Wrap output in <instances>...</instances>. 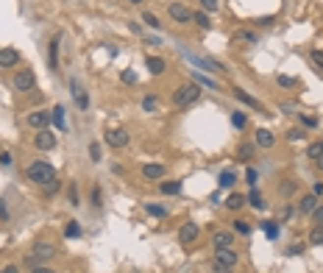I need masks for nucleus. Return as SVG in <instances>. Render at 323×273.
I'll return each instance as SVG.
<instances>
[{"mask_svg":"<svg viewBox=\"0 0 323 273\" xmlns=\"http://www.w3.org/2000/svg\"><path fill=\"white\" fill-rule=\"evenodd\" d=\"M306 156H309L312 162H315V159H321V156H323V142H312V145L306 148Z\"/></svg>","mask_w":323,"mask_h":273,"instance_id":"nucleus-29","label":"nucleus"},{"mask_svg":"<svg viewBox=\"0 0 323 273\" xmlns=\"http://www.w3.org/2000/svg\"><path fill=\"white\" fill-rule=\"evenodd\" d=\"M254 142H256L259 148H273L276 136H273L270 131H268V128H259V131H256V136H254Z\"/></svg>","mask_w":323,"mask_h":273,"instance_id":"nucleus-17","label":"nucleus"},{"mask_svg":"<svg viewBox=\"0 0 323 273\" xmlns=\"http://www.w3.org/2000/svg\"><path fill=\"white\" fill-rule=\"evenodd\" d=\"M89 159H92V162H101V145H98V142H89Z\"/></svg>","mask_w":323,"mask_h":273,"instance_id":"nucleus-38","label":"nucleus"},{"mask_svg":"<svg viewBox=\"0 0 323 273\" xmlns=\"http://www.w3.org/2000/svg\"><path fill=\"white\" fill-rule=\"evenodd\" d=\"M287 139H290V142H298V139H304V128H290V131H287Z\"/></svg>","mask_w":323,"mask_h":273,"instance_id":"nucleus-37","label":"nucleus"},{"mask_svg":"<svg viewBox=\"0 0 323 273\" xmlns=\"http://www.w3.org/2000/svg\"><path fill=\"white\" fill-rule=\"evenodd\" d=\"M128 28H131V34H142V28H139V23H128Z\"/></svg>","mask_w":323,"mask_h":273,"instance_id":"nucleus-57","label":"nucleus"},{"mask_svg":"<svg viewBox=\"0 0 323 273\" xmlns=\"http://www.w3.org/2000/svg\"><path fill=\"white\" fill-rule=\"evenodd\" d=\"M248 204L254 206V209H265V201L259 195V190H251V195H248Z\"/></svg>","mask_w":323,"mask_h":273,"instance_id":"nucleus-30","label":"nucleus"},{"mask_svg":"<svg viewBox=\"0 0 323 273\" xmlns=\"http://www.w3.org/2000/svg\"><path fill=\"white\" fill-rule=\"evenodd\" d=\"M212 246L215 248H231L234 246V234H231V231H215L212 234Z\"/></svg>","mask_w":323,"mask_h":273,"instance_id":"nucleus-12","label":"nucleus"},{"mask_svg":"<svg viewBox=\"0 0 323 273\" xmlns=\"http://www.w3.org/2000/svg\"><path fill=\"white\" fill-rule=\"evenodd\" d=\"M192 23H198L201 28H212V23H209V17H206L204 11H198V14H192Z\"/></svg>","mask_w":323,"mask_h":273,"instance_id":"nucleus-34","label":"nucleus"},{"mask_svg":"<svg viewBox=\"0 0 323 273\" xmlns=\"http://www.w3.org/2000/svg\"><path fill=\"white\" fill-rule=\"evenodd\" d=\"M192 64H198V67H206L209 73H223V64L215 59H206V56H187Z\"/></svg>","mask_w":323,"mask_h":273,"instance_id":"nucleus-10","label":"nucleus"},{"mask_svg":"<svg viewBox=\"0 0 323 273\" xmlns=\"http://www.w3.org/2000/svg\"><path fill=\"white\" fill-rule=\"evenodd\" d=\"M217 184H220L223 190L234 187V184H237V176H234V170H223V173H220V179H217Z\"/></svg>","mask_w":323,"mask_h":273,"instance_id":"nucleus-24","label":"nucleus"},{"mask_svg":"<svg viewBox=\"0 0 323 273\" xmlns=\"http://www.w3.org/2000/svg\"><path fill=\"white\" fill-rule=\"evenodd\" d=\"M92 204H95V206H101V190H98V187L92 190Z\"/></svg>","mask_w":323,"mask_h":273,"instance_id":"nucleus-55","label":"nucleus"},{"mask_svg":"<svg viewBox=\"0 0 323 273\" xmlns=\"http://www.w3.org/2000/svg\"><path fill=\"white\" fill-rule=\"evenodd\" d=\"M70 204H73V206L78 204V190H76V184H73V187H70Z\"/></svg>","mask_w":323,"mask_h":273,"instance_id":"nucleus-52","label":"nucleus"},{"mask_svg":"<svg viewBox=\"0 0 323 273\" xmlns=\"http://www.w3.org/2000/svg\"><path fill=\"white\" fill-rule=\"evenodd\" d=\"M120 78H123V84H136V73L134 70H123V76Z\"/></svg>","mask_w":323,"mask_h":273,"instance_id":"nucleus-42","label":"nucleus"},{"mask_svg":"<svg viewBox=\"0 0 323 273\" xmlns=\"http://www.w3.org/2000/svg\"><path fill=\"white\" fill-rule=\"evenodd\" d=\"M142 176H145V179H151V181L162 179V176H164V164H156V162L142 164Z\"/></svg>","mask_w":323,"mask_h":273,"instance_id":"nucleus-15","label":"nucleus"},{"mask_svg":"<svg viewBox=\"0 0 323 273\" xmlns=\"http://www.w3.org/2000/svg\"><path fill=\"white\" fill-rule=\"evenodd\" d=\"M11 162H14L11 154H9V151H3V154H0V164H11Z\"/></svg>","mask_w":323,"mask_h":273,"instance_id":"nucleus-53","label":"nucleus"},{"mask_svg":"<svg viewBox=\"0 0 323 273\" xmlns=\"http://www.w3.org/2000/svg\"><path fill=\"white\" fill-rule=\"evenodd\" d=\"M234 98H237L240 103H245V106H251L254 111H265V109H262V103L256 101V98H251L248 92H242V89H234Z\"/></svg>","mask_w":323,"mask_h":273,"instance_id":"nucleus-16","label":"nucleus"},{"mask_svg":"<svg viewBox=\"0 0 323 273\" xmlns=\"http://www.w3.org/2000/svg\"><path fill=\"white\" fill-rule=\"evenodd\" d=\"M312 220H315V226H323V206H315Z\"/></svg>","mask_w":323,"mask_h":273,"instance_id":"nucleus-44","label":"nucleus"},{"mask_svg":"<svg viewBox=\"0 0 323 273\" xmlns=\"http://www.w3.org/2000/svg\"><path fill=\"white\" fill-rule=\"evenodd\" d=\"M298 117H301V123L306 128H318V117H312V114H298Z\"/></svg>","mask_w":323,"mask_h":273,"instance_id":"nucleus-39","label":"nucleus"},{"mask_svg":"<svg viewBox=\"0 0 323 273\" xmlns=\"http://www.w3.org/2000/svg\"><path fill=\"white\" fill-rule=\"evenodd\" d=\"M201 98V86L192 81V84H181L176 92H173V103L179 106V109H184V106H192V103Z\"/></svg>","mask_w":323,"mask_h":273,"instance_id":"nucleus-1","label":"nucleus"},{"mask_svg":"<svg viewBox=\"0 0 323 273\" xmlns=\"http://www.w3.org/2000/svg\"><path fill=\"white\" fill-rule=\"evenodd\" d=\"M298 254H304V246H301V243H296V246L287 248V256H298Z\"/></svg>","mask_w":323,"mask_h":273,"instance_id":"nucleus-45","label":"nucleus"},{"mask_svg":"<svg viewBox=\"0 0 323 273\" xmlns=\"http://www.w3.org/2000/svg\"><path fill=\"white\" fill-rule=\"evenodd\" d=\"M212 273H231V268H226V265H220V262H215V265H212Z\"/></svg>","mask_w":323,"mask_h":273,"instance_id":"nucleus-51","label":"nucleus"},{"mask_svg":"<svg viewBox=\"0 0 323 273\" xmlns=\"http://www.w3.org/2000/svg\"><path fill=\"white\" fill-rule=\"evenodd\" d=\"M167 14H170L179 26H187L189 20H192V11H189L184 3H167Z\"/></svg>","mask_w":323,"mask_h":273,"instance_id":"nucleus-3","label":"nucleus"},{"mask_svg":"<svg viewBox=\"0 0 323 273\" xmlns=\"http://www.w3.org/2000/svg\"><path fill=\"white\" fill-rule=\"evenodd\" d=\"M321 142H323V139H321Z\"/></svg>","mask_w":323,"mask_h":273,"instance_id":"nucleus-61","label":"nucleus"},{"mask_svg":"<svg viewBox=\"0 0 323 273\" xmlns=\"http://www.w3.org/2000/svg\"><path fill=\"white\" fill-rule=\"evenodd\" d=\"M315 164H318V170H323V156L321 159H315Z\"/></svg>","mask_w":323,"mask_h":273,"instance_id":"nucleus-59","label":"nucleus"},{"mask_svg":"<svg viewBox=\"0 0 323 273\" xmlns=\"http://www.w3.org/2000/svg\"><path fill=\"white\" fill-rule=\"evenodd\" d=\"M234 39H248V42H256V36L248 34V31H240V34H234Z\"/></svg>","mask_w":323,"mask_h":273,"instance_id":"nucleus-47","label":"nucleus"},{"mask_svg":"<svg viewBox=\"0 0 323 273\" xmlns=\"http://www.w3.org/2000/svg\"><path fill=\"white\" fill-rule=\"evenodd\" d=\"M26 173H28V179L34 181V184H39V187H42V184H48L51 179H56V170H53L48 162H31Z\"/></svg>","mask_w":323,"mask_h":273,"instance_id":"nucleus-2","label":"nucleus"},{"mask_svg":"<svg viewBox=\"0 0 323 273\" xmlns=\"http://www.w3.org/2000/svg\"><path fill=\"white\" fill-rule=\"evenodd\" d=\"M145 67L151 70L153 76H162V73L167 70V64H164V59H159V56H148V59H145Z\"/></svg>","mask_w":323,"mask_h":273,"instance_id":"nucleus-18","label":"nucleus"},{"mask_svg":"<svg viewBox=\"0 0 323 273\" xmlns=\"http://www.w3.org/2000/svg\"><path fill=\"white\" fill-rule=\"evenodd\" d=\"M31 273H56V271H53V268H48V265H39V268H34Z\"/></svg>","mask_w":323,"mask_h":273,"instance_id":"nucleus-54","label":"nucleus"},{"mask_svg":"<svg viewBox=\"0 0 323 273\" xmlns=\"http://www.w3.org/2000/svg\"><path fill=\"white\" fill-rule=\"evenodd\" d=\"M262 229H265V237H268V240H276V237H279V223H276V220H265Z\"/></svg>","mask_w":323,"mask_h":273,"instance_id":"nucleus-26","label":"nucleus"},{"mask_svg":"<svg viewBox=\"0 0 323 273\" xmlns=\"http://www.w3.org/2000/svg\"><path fill=\"white\" fill-rule=\"evenodd\" d=\"M237 159L240 162H251V159H254V145H251V142H242V145L237 148Z\"/></svg>","mask_w":323,"mask_h":273,"instance_id":"nucleus-22","label":"nucleus"},{"mask_svg":"<svg viewBox=\"0 0 323 273\" xmlns=\"http://www.w3.org/2000/svg\"><path fill=\"white\" fill-rule=\"evenodd\" d=\"M64 237H67V240H78V237H81V226H78L76 220H70L67 226H64Z\"/></svg>","mask_w":323,"mask_h":273,"instance_id":"nucleus-27","label":"nucleus"},{"mask_svg":"<svg viewBox=\"0 0 323 273\" xmlns=\"http://www.w3.org/2000/svg\"><path fill=\"white\" fill-rule=\"evenodd\" d=\"M34 84H36L34 70H20L17 76H14V86H17L20 92H28V89H34Z\"/></svg>","mask_w":323,"mask_h":273,"instance_id":"nucleus-5","label":"nucleus"},{"mask_svg":"<svg viewBox=\"0 0 323 273\" xmlns=\"http://www.w3.org/2000/svg\"><path fill=\"white\" fill-rule=\"evenodd\" d=\"M34 148H39V151H53V148H56V134L48 131V128H42V131L34 136Z\"/></svg>","mask_w":323,"mask_h":273,"instance_id":"nucleus-6","label":"nucleus"},{"mask_svg":"<svg viewBox=\"0 0 323 273\" xmlns=\"http://www.w3.org/2000/svg\"><path fill=\"white\" fill-rule=\"evenodd\" d=\"M309 243H312V246H323V226H315V229L309 231Z\"/></svg>","mask_w":323,"mask_h":273,"instance_id":"nucleus-32","label":"nucleus"},{"mask_svg":"<svg viewBox=\"0 0 323 273\" xmlns=\"http://www.w3.org/2000/svg\"><path fill=\"white\" fill-rule=\"evenodd\" d=\"M198 234H201V226H198V223H184V226H181L179 229V240L181 243H184V246H189V243H195L198 240Z\"/></svg>","mask_w":323,"mask_h":273,"instance_id":"nucleus-7","label":"nucleus"},{"mask_svg":"<svg viewBox=\"0 0 323 273\" xmlns=\"http://www.w3.org/2000/svg\"><path fill=\"white\" fill-rule=\"evenodd\" d=\"M192 81H195L198 86H209V89H217V81H212V78L201 76V73H198V70H192Z\"/></svg>","mask_w":323,"mask_h":273,"instance_id":"nucleus-25","label":"nucleus"},{"mask_svg":"<svg viewBox=\"0 0 323 273\" xmlns=\"http://www.w3.org/2000/svg\"><path fill=\"white\" fill-rule=\"evenodd\" d=\"M42 190H45V195H56V192H59V181L51 179L48 184H42Z\"/></svg>","mask_w":323,"mask_h":273,"instance_id":"nucleus-35","label":"nucleus"},{"mask_svg":"<svg viewBox=\"0 0 323 273\" xmlns=\"http://www.w3.org/2000/svg\"><path fill=\"white\" fill-rule=\"evenodd\" d=\"M6 218H9V209H6V204H3V201H0V220H6Z\"/></svg>","mask_w":323,"mask_h":273,"instance_id":"nucleus-56","label":"nucleus"},{"mask_svg":"<svg viewBox=\"0 0 323 273\" xmlns=\"http://www.w3.org/2000/svg\"><path fill=\"white\" fill-rule=\"evenodd\" d=\"M204 11H217V0H201Z\"/></svg>","mask_w":323,"mask_h":273,"instance_id":"nucleus-46","label":"nucleus"},{"mask_svg":"<svg viewBox=\"0 0 323 273\" xmlns=\"http://www.w3.org/2000/svg\"><path fill=\"white\" fill-rule=\"evenodd\" d=\"M17 61H20V53L14 48H3L0 51V67H14Z\"/></svg>","mask_w":323,"mask_h":273,"instance_id":"nucleus-13","label":"nucleus"},{"mask_svg":"<svg viewBox=\"0 0 323 273\" xmlns=\"http://www.w3.org/2000/svg\"><path fill=\"white\" fill-rule=\"evenodd\" d=\"M59 42H61V36H53L51 48H48V64H51V70H59Z\"/></svg>","mask_w":323,"mask_h":273,"instance_id":"nucleus-14","label":"nucleus"},{"mask_svg":"<svg viewBox=\"0 0 323 273\" xmlns=\"http://www.w3.org/2000/svg\"><path fill=\"white\" fill-rule=\"evenodd\" d=\"M3 273H20V271L14 268V265H6V268H3Z\"/></svg>","mask_w":323,"mask_h":273,"instance_id":"nucleus-58","label":"nucleus"},{"mask_svg":"<svg viewBox=\"0 0 323 273\" xmlns=\"http://www.w3.org/2000/svg\"><path fill=\"white\" fill-rule=\"evenodd\" d=\"M309 56H312V61L318 64V67H323V53H321V51H312Z\"/></svg>","mask_w":323,"mask_h":273,"instance_id":"nucleus-49","label":"nucleus"},{"mask_svg":"<svg viewBox=\"0 0 323 273\" xmlns=\"http://www.w3.org/2000/svg\"><path fill=\"white\" fill-rule=\"evenodd\" d=\"M312 195H315V198L323 195V181H315V184H312Z\"/></svg>","mask_w":323,"mask_h":273,"instance_id":"nucleus-48","label":"nucleus"},{"mask_svg":"<svg viewBox=\"0 0 323 273\" xmlns=\"http://www.w3.org/2000/svg\"><path fill=\"white\" fill-rule=\"evenodd\" d=\"M73 89H76V103H78V109H86V106H89V95L81 92L76 84H73Z\"/></svg>","mask_w":323,"mask_h":273,"instance_id":"nucleus-31","label":"nucleus"},{"mask_svg":"<svg viewBox=\"0 0 323 273\" xmlns=\"http://www.w3.org/2000/svg\"><path fill=\"white\" fill-rule=\"evenodd\" d=\"M231 123H234V128H242L245 126V114H242V111H234V114H231Z\"/></svg>","mask_w":323,"mask_h":273,"instance_id":"nucleus-41","label":"nucleus"},{"mask_svg":"<svg viewBox=\"0 0 323 273\" xmlns=\"http://www.w3.org/2000/svg\"><path fill=\"white\" fill-rule=\"evenodd\" d=\"M231 226H234V234H242V237L251 234V223H245V220H234Z\"/></svg>","mask_w":323,"mask_h":273,"instance_id":"nucleus-33","label":"nucleus"},{"mask_svg":"<svg viewBox=\"0 0 323 273\" xmlns=\"http://www.w3.org/2000/svg\"><path fill=\"white\" fill-rule=\"evenodd\" d=\"M53 254H56V246H53V243H36L34 251H31L34 259H51Z\"/></svg>","mask_w":323,"mask_h":273,"instance_id":"nucleus-11","label":"nucleus"},{"mask_svg":"<svg viewBox=\"0 0 323 273\" xmlns=\"http://www.w3.org/2000/svg\"><path fill=\"white\" fill-rule=\"evenodd\" d=\"M237 251L234 248H215V262H220V265H226V268H234L237 265Z\"/></svg>","mask_w":323,"mask_h":273,"instance_id":"nucleus-8","label":"nucleus"},{"mask_svg":"<svg viewBox=\"0 0 323 273\" xmlns=\"http://www.w3.org/2000/svg\"><path fill=\"white\" fill-rule=\"evenodd\" d=\"M245 204H248V198H245V195H240V192H231V195L226 198V206H229L231 212H240V209H242Z\"/></svg>","mask_w":323,"mask_h":273,"instance_id":"nucleus-19","label":"nucleus"},{"mask_svg":"<svg viewBox=\"0 0 323 273\" xmlns=\"http://www.w3.org/2000/svg\"><path fill=\"white\" fill-rule=\"evenodd\" d=\"M159 190H162V195H179L181 192V181H162Z\"/></svg>","mask_w":323,"mask_h":273,"instance_id":"nucleus-21","label":"nucleus"},{"mask_svg":"<svg viewBox=\"0 0 323 273\" xmlns=\"http://www.w3.org/2000/svg\"><path fill=\"white\" fill-rule=\"evenodd\" d=\"M106 145L126 148L128 145V131L126 128H109V131H106Z\"/></svg>","mask_w":323,"mask_h":273,"instance_id":"nucleus-4","label":"nucleus"},{"mask_svg":"<svg viewBox=\"0 0 323 273\" xmlns=\"http://www.w3.org/2000/svg\"><path fill=\"white\" fill-rule=\"evenodd\" d=\"M26 120H28V126H31V128L42 131V128L51 126V111H42V109H39V111H31Z\"/></svg>","mask_w":323,"mask_h":273,"instance_id":"nucleus-9","label":"nucleus"},{"mask_svg":"<svg viewBox=\"0 0 323 273\" xmlns=\"http://www.w3.org/2000/svg\"><path fill=\"white\" fill-rule=\"evenodd\" d=\"M128 3H134V6H139V3H142V0H128Z\"/></svg>","mask_w":323,"mask_h":273,"instance_id":"nucleus-60","label":"nucleus"},{"mask_svg":"<svg viewBox=\"0 0 323 273\" xmlns=\"http://www.w3.org/2000/svg\"><path fill=\"white\" fill-rule=\"evenodd\" d=\"M315 206H318V198L309 192V195L301 198V204H298V212H304V215H312L315 212Z\"/></svg>","mask_w":323,"mask_h":273,"instance_id":"nucleus-20","label":"nucleus"},{"mask_svg":"<svg viewBox=\"0 0 323 273\" xmlns=\"http://www.w3.org/2000/svg\"><path fill=\"white\" fill-rule=\"evenodd\" d=\"M142 109H145V111H153V109H156V95H145V98H142Z\"/></svg>","mask_w":323,"mask_h":273,"instance_id":"nucleus-36","label":"nucleus"},{"mask_svg":"<svg viewBox=\"0 0 323 273\" xmlns=\"http://www.w3.org/2000/svg\"><path fill=\"white\" fill-rule=\"evenodd\" d=\"M145 212L151 215V218H164V215H167V209H164V206H159V204H145Z\"/></svg>","mask_w":323,"mask_h":273,"instance_id":"nucleus-28","label":"nucleus"},{"mask_svg":"<svg viewBox=\"0 0 323 273\" xmlns=\"http://www.w3.org/2000/svg\"><path fill=\"white\" fill-rule=\"evenodd\" d=\"M142 20H145V23H148L151 28H159V20H156V14H151V11H145Z\"/></svg>","mask_w":323,"mask_h":273,"instance_id":"nucleus-43","label":"nucleus"},{"mask_svg":"<svg viewBox=\"0 0 323 273\" xmlns=\"http://www.w3.org/2000/svg\"><path fill=\"white\" fill-rule=\"evenodd\" d=\"M245 181H248V184H256V170H254V167H248V170H245Z\"/></svg>","mask_w":323,"mask_h":273,"instance_id":"nucleus-50","label":"nucleus"},{"mask_svg":"<svg viewBox=\"0 0 323 273\" xmlns=\"http://www.w3.org/2000/svg\"><path fill=\"white\" fill-rule=\"evenodd\" d=\"M51 120L56 123V128H67V123H64V106H53V111H51Z\"/></svg>","mask_w":323,"mask_h":273,"instance_id":"nucleus-23","label":"nucleus"},{"mask_svg":"<svg viewBox=\"0 0 323 273\" xmlns=\"http://www.w3.org/2000/svg\"><path fill=\"white\" fill-rule=\"evenodd\" d=\"M276 81H279V86H284V89H293V86H296V78H290V76H279Z\"/></svg>","mask_w":323,"mask_h":273,"instance_id":"nucleus-40","label":"nucleus"}]
</instances>
